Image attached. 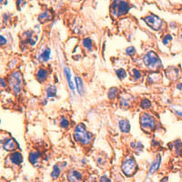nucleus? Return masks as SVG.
I'll return each mask as SVG.
<instances>
[{
  "mask_svg": "<svg viewBox=\"0 0 182 182\" xmlns=\"http://www.w3.org/2000/svg\"><path fill=\"white\" fill-rule=\"evenodd\" d=\"M74 138L77 142L82 145H88L93 139V135L87 130V127L83 123H80L75 128Z\"/></svg>",
  "mask_w": 182,
  "mask_h": 182,
  "instance_id": "f257e3e1",
  "label": "nucleus"
},
{
  "mask_svg": "<svg viewBox=\"0 0 182 182\" xmlns=\"http://www.w3.org/2000/svg\"><path fill=\"white\" fill-rule=\"evenodd\" d=\"M143 63L150 70H158L162 67L159 56L154 51H149L143 56Z\"/></svg>",
  "mask_w": 182,
  "mask_h": 182,
  "instance_id": "f03ea898",
  "label": "nucleus"
},
{
  "mask_svg": "<svg viewBox=\"0 0 182 182\" xmlns=\"http://www.w3.org/2000/svg\"><path fill=\"white\" fill-rule=\"evenodd\" d=\"M110 9L112 11L113 15H115L116 17H121V16H124L127 14L130 9V7H129L128 3L126 1L113 0Z\"/></svg>",
  "mask_w": 182,
  "mask_h": 182,
  "instance_id": "7ed1b4c3",
  "label": "nucleus"
},
{
  "mask_svg": "<svg viewBox=\"0 0 182 182\" xmlns=\"http://www.w3.org/2000/svg\"><path fill=\"white\" fill-rule=\"evenodd\" d=\"M139 123H140L141 128L143 130L152 131V130H154L155 127H156L157 120H156L154 116H152L149 113L145 112V113L141 114V116L139 118Z\"/></svg>",
  "mask_w": 182,
  "mask_h": 182,
  "instance_id": "20e7f679",
  "label": "nucleus"
},
{
  "mask_svg": "<svg viewBox=\"0 0 182 182\" xmlns=\"http://www.w3.org/2000/svg\"><path fill=\"white\" fill-rule=\"evenodd\" d=\"M23 84V80H22V75L21 73L18 72H14L11 76H10V78H9V86L11 87L13 92L18 95L21 93L22 91V85Z\"/></svg>",
  "mask_w": 182,
  "mask_h": 182,
  "instance_id": "39448f33",
  "label": "nucleus"
},
{
  "mask_svg": "<svg viewBox=\"0 0 182 182\" xmlns=\"http://www.w3.org/2000/svg\"><path fill=\"white\" fill-rule=\"evenodd\" d=\"M143 20L145 21V23L153 30H160L162 27H163V21L161 18H159L158 16H156L154 14H150L148 16H147L146 18H143Z\"/></svg>",
  "mask_w": 182,
  "mask_h": 182,
  "instance_id": "423d86ee",
  "label": "nucleus"
},
{
  "mask_svg": "<svg viewBox=\"0 0 182 182\" xmlns=\"http://www.w3.org/2000/svg\"><path fill=\"white\" fill-rule=\"evenodd\" d=\"M122 170L124 174L128 177L132 176L136 170V163L135 159L130 157L127 158L122 164Z\"/></svg>",
  "mask_w": 182,
  "mask_h": 182,
  "instance_id": "0eeeda50",
  "label": "nucleus"
},
{
  "mask_svg": "<svg viewBox=\"0 0 182 182\" xmlns=\"http://www.w3.org/2000/svg\"><path fill=\"white\" fill-rule=\"evenodd\" d=\"M3 143V147L4 149L8 150V151H12V150H15L18 147L17 142L15 141V139L13 138H7L5 141L2 142Z\"/></svg>",
  "mask_w": 182,
  "mask_h": 182,
  "instance_id": "6e6552de",
  "label": "nucleus"
},
{
  "mask_svg": "<svg viewBox=\"0 0 182 182\" xmlns=\"http://www.w3.org/2000/svg\"><path fill=\"white\" fill-rule=\"evenodd\" d=\"M67 179L69 182H80L82 180L81 173L78 170H70L67 173Z\"/></svg>",
  "mask_w": 182,
  "mask_h": 182,
  "instance_id": "1a4fd4ad",
  "label": "nucleus"
},
{
  "mask_svg": "<svg viewBox=\"0 0 182 182\" xmlns=\"http://www.w3.org/2000/svg\"><path fill=\"white\" fill-rule=\"evenodd\" d=\"M64 74H65V77H66V79L67 81L68 84V87L69 88L71 89L73 92V94H75V85L72 81V77H71V73H70V69L67 67H64Z\"/></svg>",
  "mask_w": 182,
  "mask_h": 182,
  "instance_id": "9d476101",
  "label": "nucleus"
},
{
  "mask_svg": "<svg viewBox=\"0 0 182 182\" xmlns=\"http://www.w3.org/2000/svg\"><path fill=\"white\" fill-rule=\"evenodd\" d=\"M118 127L122 133H129L130 131V123L127 119H121L118 122Z\"/></svg>",
  "mask_w": 182,
  "mask_h": 182,
  "instance_id": "9b49d317",
  "label": "nucleus"
},
{
  "mask_svg": "<svg viewBox=\"0 0 182 182\" xmlns=\"http://www.w3.org/2000/svg\"><path fill=\"white\" fill-rule=\"evenodd\" d=\"M160 164H161V156L160 155H158L157 158H155V160L153 161V163L151 164L150 166V169H149V175L151 174H154L160 167Z\"/></svg>",
  "mask_w": 182,
  "mask_h": 182,
  "instance_id": "f8f14e48",
  "label": "nucleus"
},
{
  "mask_svg": "<svg viewBox=\"0 0 182 182\" xmlns=\"http://www.w3.org/2000/svg\"><path fill=\"white\" fill-rule=\"evenodd\" d=\"M9 159L14 165H20L23 161V157L20 152H14L9 156Z\"/></svg>",
  "mask_w": 182,
  "mask_h": 182,
  "instance_id": "ddd939ff",
  "label": "nucleus"
},
{
  "mask_svg": "<svg viewBox=\"0 0 182 182\" xmlns=\"http://www.w3.org/2000/svg\"><path fill=\"white\" fill-rule=\"evenodd\" d=\"M166 75L169 79L176 80L179 78V69L176 67H169L166 70Z\"/></svg>",
  "mask_w": 182,
  "mask_h": 182,
  "instance_id": "4468645a",
  "label": "nucleus"
},
{
  "mask_svg": "<svg viewBox=\"0 0 182 182\" xmlns=\"http://www.w3.org/2000/svg\"><path fill=\"white\" fill-rule=\"evenodd\" d=\"M50 54H51V51L48 47L45 48L40 54H39V56H38V59L42 62H47L50 58Z\"/></svg>",
  "mask_w": 182,
  "mask_h": 182,
  "instance_id": "2eb2a0df",
  "label": "nucleus"
},
{
  "mask_svg": "<svg viewBox=\"0 0 182 182\" xmlns=\"http://www.w3.org/2000/svg\"><path fill=\"white\" fill-rule=\"evenodd\" d=\"M36 79L39 82H44L47 78V71L46 70L45 68H39L36 72Z\"/></svg>",
  "mask_w": 182,
  "mask_h": 182,
  "instance_id": "dca6fc26",
  "label": "nucleus"
},
{
  "mask_svg": "<svg viewBox=\"0 0 182 182\" xmlns=\"http://www.w3.org/2000/svg\"><path fill=\"white\" fill-rule=\"evenodd\" d=\"M51 19H52V14L47 10L44 11L43 13H41L38 17V20H39L40 23H45V22H47Z\"/></svg>",
  "mask_w": 182,
  "mask_h": 182,
  "instance_id": "f3484780",
  "label": "nucleus"
},
{
  "mask_svg": "<svg viewBox=\"0 0 182 182\" xmlns=\"http://www.w3.org/2000/svg\"><path fill=\"white\" fill-rule=\"evenodd\" d=\"M39 158H40V153L38 152H31L29 154V157H28V159L30 161V163L34 166H36L37 164L39 163Z\"/></svg>",
  "mask_w": 182,
  "mask_h": 182,
  "instance_id": "a211bd4d",
  "label": "nucleus"
},
{
  "mask_svg": "<svg viewBox=\"0 0 182 182\" xmlns=\"http://www.w3.org/2000/svg\"><path fill=\"white\" fill-rule=\"evenodd\" d=\"M75 83H76V88L78 89V92L79 95H83L84 94V85H83V81L79 77H76L75 78Z\"/></svg>",
  "mask_w": 182,
  "mask_h": 182,
  "instance_id": "6ab92c4d",
  "label": "nucleus"
},
{
  "mask_svg": "<svg viewBox=\"0 0 182 182\" xmlns=\"http://www.w3.org/2000/svg\"><path fill=\"white\" fill-rule=\"evenodd\" d=\"M46 93L48 99L55 98L56 95V88L55 86H48L46 89Z\"/></svg>",
  "mask_w": 182,
  "mask_h": 182,
  "instance_id": "aec40b11",
  "label": "nucleus"
},
{
  "mask_svg": "<svg viewBox=\"0 0 182 182\" xmlns=\"http://www.w3.org/2000/svg\"><path fill=\"white\" fill-rule=\"evenodd\" d=\"M130 100H131V98L128 97L127 95H126V96H122V97L120 98V106H121L122 108H127V107H129V105H130Z\"/></svg>",
  "mask_w": 182,
  "mask_h": 182,
  "instance_id": "412c9836",
  "label": "nucleus"
},
{
  "mask_svg": "<svg viewBox=\"0 0 182 182\" xmlns=\"http://www.w3.org/2000/svg\"><path fill=\"white\" fill-rule=\"evenodd\" d=\"M60 173H61V169H60L59 165H57V164L55 165L54 168H53V170H52V173H51V177L53 179H57L59 177Z\"/></svg>",
  "mask_w": 182,
  "mask_h": 182,
  "instance_id": "4be33fe9",
  "label": "nucleus"
},
{
  "mask_svg": "<svg viewBox=\"0 0 182 182\" xmlns=\"http://www.w3.org/2000/svg\"><path fill=\"white\" fill-rule=\"evenodd\" d=\"M83 46L85 48H87L88 50H91L92 47H93V42H92V39L89 37H87L83 40Z\"/></svg>",
  "mask_w": 182,
  "mask_h": 182,
  "instance_id": "5701e85b",
  "label": "nucleus"
},
{
  "mask_svg": "<svg viewBox=\"0 0 182 182\" xmlns=\"http://www.w3.org/2000/svg\"><path fill=\"white\" fill-rule=\"evenodd\" d=\"M59 125L62 128H68L69 127V120L66 117H61L59 120Z\"/></svg>",
  "mask_w": 182,
  "mask_h": 182,
  "instance_id": "b1692460",
  "label": "nucleus"
},
{
  "mask_svg": "<svg viewBox=\"0 0 182 182\" xmlns=\"http://www.w3.org/2000/svg\"><path fill=\"white\" fill-rule=\"evenodd\" d=\"M118 93V89L117 88H111L109 91V99H115Z\"/></svg>",
  "mask_w": 182,
  "mask_h": 182,
  "instance_id": "393cba45",
  "label": "nucleus"
},
{
  "mask_svg": "<svg viewBox=\"0 0 182 182\" xmlns=\"http://www.w3.org/2000/svg\"><path fill=\"white\" fill-rule=\"evenodd\" d=\"M116 75L119 79H124L127 77V72L123 68H118L116 70Z\"/></svg>",
  "mask_w": 182,
  "mask_h": 182,
  "instance_id": "a878e982",
  "label": "nucleus"
},
{
  "mask_svg": "<svg viewBox=\"0 0 182 182\" xmlns=\"http://www.w3.org/2000/svg\"><path fill=\"white\" fill-rule=\"evenodd\" d=\"M140 107L144 109H149V108L151 107V102H150V100L147 99H143L141 100V102H140Z\"/></svg>",
  "mask_w": 182,
  "mask_h": 182,
  "instance_id": "bb28decb",
  "label": "nucleus"
},
{
  "mask_svg": "<svg viewBox=\"0 0 182 182\" xmlns=\"http://www.w3.org/2000/svg\"><path fill=\"white\" fill-rule=\"evenodd\" d=\"M131 147H132L133 149L137 150V151L139 152V151H142V149H143V145H142L140 142H133V143H131Z\"/></svg>",
  "mask_w": 182,
  "mask_h": 182,
  "instance_id": "cd10ccee",
  "label": "nucleus"
},
{
  "mask_svg": "<svg viewBox=\"0 0 182 182\" xmlns=\"http://www.w3.org/2000/svg\"><path fill=\"white\" fill-rule=\"evenodd\" d=\"M132 77L134 78V80L136 81V80H138L141 78V72L138 69H136V68H133V70H132Z\"/></svg>",
  "mask_w": 182,
  "mask_h": 182,
  "instance_id": "c85d7f7f",
  "label": "nucleus"
},
{
  "mask_svg": "<svg viewBox=\"0 0 182 182\" xmlns=\"http://www.w3.org/2000/svg\"><path fill=\"white\" fill-rule=\"evenodd\" d=\"M174 147H175V149L177 150V153L178 154H179V151H180V150H182V143L180 140H176L174 143L172 144Z\"/></svg>",
  "mask_w": 182,
  "mask_h": 182,
  "instance_id": "c756f323",
  "label": "nucleus"
},
{
  "mask_svg": "<svg viewBox=\"0 0 182 182\" xmlns=\"http://www.w3.org/2000/svg\"><path fill=\"white\" fill-rule=\"evenodd\" d=\"M155 77V74L154 75H151V76H149L148 77V78L147 79V83H148V84H153L154 82H157L158 79H159V75L157 77V78H154Z\"/></svg>",
  "mask_w": 182,
  "mask_h": 182,
  "instance_id": "7c9ffc66",
  "label": "nucleus"
},
{
  "mask_svg": "<svg viewBox=\"0 0 182 182\" xmlns=\"http://www.w3.org/2000/svg\"><path fill=\"white\" fill-rule=\"evenodd\" d=\"M172 40V36H170V35H166V36H164L163 37V39H162V43H163L164 45L165 46H167L170 41Z\"/></svg>",
  "mask_w": 182,
  "mask_h": 182,
  "instance_id": "2f4dec72",
  "label": "nucleus"
},
{
  "mask_svg": "<svg viewBox=\"0 0 182 182\" xmlns=\"http://www.w3.org/2000/svg\"><path fill=\"white\" fill-rule=\"evenodd\" d=\"M126 53L127 56H133V55L136 53V49L134 46H129L126 49Z\"/></svg>",
  "mask_w": 182,
  "mask_h": 182,
  "instance_id": "473e14b6",
  "label": "nucleus"
},
{
  "mask_svg": "<svg viewBox=\"0 0 182 182\" xmlns=\"http://www.w3.org/2000/svg\"><path fill=\"white\" fill-rule=\"evenodd\" d=\"M172 109L176 115H178L179 117H182V109L176 108V107H172Z\"/></svg>",
  "mask_w": 182,
  "mask_h": 182,
  "instance_id": "72a5a7b5",
  "label": "nucleus"
},
{
  "mask_svg": "<svg viewBox=\"0 0 182 182\" xmlns=\"http://www.w3.org/2000/svg\"><path fill=\"white\" fill-rule=\"evenodd\" d=\"M6 44H7V39H6V37L3 36H0V46H5Z\"/></svg>",
  "mask_w": 182,
  "mask_h": 182,
  "instance_id": "f704fd0d",
  "label": "nucleus"
},
{
  "mask_svg": "<svg viewBox=\"0 0 182 182\" xmlns=\"http://www.w3.org/2000/svg\"><path fill=\"white\" fill-rule=\"evenodd\" d=\"M100 182H111V180L109 179L107 176H103V177H101V179H100Z\"/></svg>",
  "mask_w": 182,
  "mask_h": 182,
  "instance_id": "c9c22d12",
  "label": "nucleus"
},
{
  "mask_svg": "<svg viewBox=\"0 0 182 182\" xmlns=\"http://www.w3.org/2000/svg\"><path fill=\"white\" fill-rule=\"evenodd\" d=\"M0 87L1 88H6L7 87V83L5 82V80L3 78H0Z\"/></svg>",
  "mask_w": 182,
  "mask_h": 182,
  "instance_id": "e433bc0d",
  "label": "nucleus"
},
{
  "mask_svg": "<svg viewBox=\"0 0 182 182\" xmlns=\"http://www.w3.org/2000/svg\"><path fill=\"white\" fill-rule=\"evenodd\" d=\"M177 88H178L179 90H182V83H179V84L177 85Z\"/></svg>",
  "mask_w": 182,
  "mask_h": 182,
  "instance_id": "4c0bfd02",
  "label": "nucleus"
},
{
  "mask_svg": "<svg viewBox=\"0 0 182 182\" xmlns=\"http://www.w3.org/2000/svg\"><path fill=\"white\" fill-rule=\"evenodd\" d=\"M8 3V0H0V4H7Z\"/></svg>",
  "mask_w": 182,
  "mask_h": 182,
  "instance_id": "58836bf2",
  "label": "nucleus"
},
{
  "mask_svg": "<svg viewBox=\"0 0 182 182\" xmlns=\"http://www.w3.org/2000/svg\"><path fill=\"white\" fill-rule=\"evenodd\" d=\"M181 38H182V35H181Z\"/></svg>",
  "mask_w": 182,
  "mask_h": 182,
  "instance_id": "ea45409f",
  "label": "nucleus"
}]
</instances>
